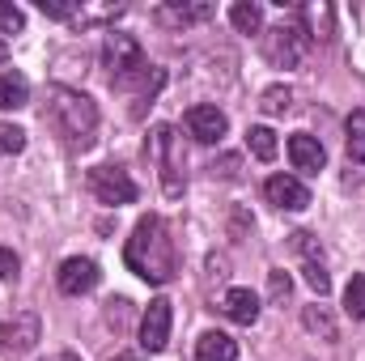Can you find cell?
I'll return each mask as SVG.
<instances>
[{
	"mask_svg": "<svg viewBox=\"0 0 365 361\" xmlns=\"http://www.w3.org/2000/svg\"><path fill=\"white\" fill-rule=\"evenodd\" d=\"M110 361H136V357H110Z\"/></svg>",
	"mask_w": 365,
	"mask_h": 361,
	"instance_id": "cell-33",
	"label": "cell"
},
{
	"mask_svg": "<svg viewBox=\"0 0 365 361\" xmlns=\"http://www.w3.org/2000/svg\"><path fill=\"white\" fill-rule=\"evenodd\" d=\"M344 136H349V162L365 166V111H353V115H349Z\"/></svg>",
	"mask_w": 365,
	"mask_h": 361,
	"instance_id": "cell-18",
	"label": "cell"
},
{
	"mask_svg": "<svg viewBox=\"0 0 365 361\" xmlns=\"http://www.w3.org/2000/svg\"><path fill=\"white\" fill-rule=\"evenodd\" d=\"M230 21L238 26V34H259V30H264V9H259L255 0H238V4L230 9Z\"/></svg>",
	"mask_w": 365,
	"mask_h": 361,
	"instance_id": "cell-16",
	"label": "cell"
},
{
	"mask_svg": "<svg viewBox=\"0 0 365 361\" xmlns=\"http://www.w3.org/2000/svg\"><path fill=\"white\" fill-rule=\"evenodd\" d=\"M182 123H187V132H191L200 145H221V136L230 132V119H225V111H217V106H208V102L191 106Z\"/></svg>",
	"mask_w": 365,
	"mask_h": 361,
	"instance_id": "cell-8",
	"label": "cell"
},
{
	"mask_svg": "<svg viewBox=\"0 0 365 361\" xmlns=\"http://www.w3.org/2000/svg\"><path fill=\"white\" fill-rule=\"evenodd\" d=\"M293 247L302 251V260H306V264H323V247H319V238H314V234L297 230V234H293Z\"/></svg>",
	"mask_w": 365,
	"mask_h": 361,
	"instance_id": "cell-26",
	"label": "cell"
},
{
	"mask_svg": "<svg viewBox=\"0 0 365 361\" xmlns=\"http://www.w3.org/2000/svg\"><path fill=\"white\" fill-rule=\"evenodd\" d=\"M123 264L136 272L140 280H149V285H166L175 276V268H179L175 238H170V225L158 213L136 221V230H132V238L123 247Z\"/></svg>",
	"mask_w": 365,
	"mask_h": 361,
	"instance_id": "cell-1",
	"label": "cell"
},
{
	"mask_svg": "<svg viewBox=\"0 0 365 361\" xmlns=\"http://www.w3.org/2000/svg\"><path fill=\"white\" fill-rule=\"evenodd\" d=\"M47 123L60 132V141L68 149H90L93 132H98V106H93L90 93L51 86L47 90Z\"/></svg>",
	"mask_w": 365,
	"mask_h": 361,
	"instance_id": "cell-2",
	"label": "cell"
},
{
	"mask_svg": "<svg viewBox=\"0 0 365 361\" xmlns=\"http://www.w3.org/2000/svg\"><path fill=\"white\" fill-rule=\"evenodd\" d=\"M77 0H38V13L43 17H56V21H73L77 17Z\"/></svg>",
	"mask_w": 365,
	"mask_h": 361,
	"instance_id": "cell-25",
	"label": "cell"
},
{
	"mask_svg": "<svg viewBox=\"0 0 365 361\" xmlns=\"http://www.w3.org/2000/svg\"><path fill=\"white\" fill-rule=\"evenodd\" d=\"M344 310L353 319H365V272H357L349 285H344Z\"/></svg>",
	"mask_w": 365,
	"mask_h": 361,
	"instance_id": "cell-22",
	"label": "cell"
},
{
	"mask_svg": "<svg viewBox=\"0 0 365 361\" xmlns=\"http://www.w3.org/2000/svg\"><path fill=\"white\" fill-rule=\"evenodd\" d=\"M212 13H217V4H208V0H170V4H158V9H153V17H158L162 26H170V30L200 26V21H208Z\"/></svg>",
	"mask_w": 365,
	"mask_h": 361,
	"instance_id": "cell-9",
	"label": "cell"
},
{
	"mask_svg": "<svg viewBox=\"0 0 365 361\" xmlns=\"http://www.w3.org/2000/svg\"><path fill=\"white\" fill-rule=\"evenodd\" d=\"M289 102H293V90L289 86H268V90L259 93V111L264 115H284Z\"/></svg>",
	"mask_w": 365,
	"mask_h": 361,
	"instance_id": "cell-21",
	"label": "cell"
},
{
	"mask_svg": "<svg viewBox=\"0 0 365 361\" xmlns=\"http://www.w3.org/2000/svg\"><path fill=\"white\" fill-rule=\"evenodd\" d=\"M60 361H81L77 353H60Z\"/></svg>",
	"mask_w": 365,
	"mask_h": 361,
	"instance_id": "cell-31",
	"label": "cell"
},
{
	"mask_svg": "<svg viewBox=\"0 0 365 361\" xmlns=\"http://www.w3.org/2000/svg\"><path fill=\"white\" fill-rule=\"evenodd\" d=\"M170 323H175L170 302H166V298H153L149 310L140 315V345H145L149 353H162V349L170 345Z\"/></svg>",
	"mask_w": 365,
	"mask_h": 361,
	"instance_id": "cell-7",
	"label": "cell"
},
{
	"mask_svg": "<svg viewBox=\"0 0 365 361\" xmlns=\"http://www.w3.org/2000/svg\"><path fill=\"white\" fill-rule=\"evenodd\" d=\"M38 340H43V323H38L34 310H21V315H13L9 323H0V353H4V357H9V353H30Z\"/></svg>",
	"mask_w": 365,
	"mask_h": 361,
	"instance_id": "cell-6",
	"label": "cell"
},
{
	"mask_svg": "<svg viewBox=\"0 0 365 361\" xmlns=\"http://www.w3.org/2000/svg\"><path fill=\"white\" fill-rule=\"evenodd\" d=\"M221 310H225L238 327H251V323L259 319V298H255L251 289H242V285H238V289H230V293H225Z\"/></svg>",
	"mask_w": 365,
	"mask_h": 361,
	"instance_id": "cell-13",
	"label": "cell"
},
{
	"mask_svg": "<svg viewBox=\"0 0 365 361\" xmlns=\"http://www.w3.org/2000/svg\"><path fill=\"white\" fill-rule=\"evenodd\" d=\"M4 60H9V47H4V43H0V64H4Z\"/></svg>",
	"mask_w": 365,
	"mask_h": 361,
	"instance_id": "cell-32",
	"label": "cell"
},
{
	"mask_svg": "<svg viewBox=\"0 0 365 361\" xmlns=\"http://www.w3.org/2000/svg\"><path fill=\"white\" fill-rule=\"evenodd\" d=\"M289 158H293V171L302 175H319L327 166V149L319 145V136H306V132L289 136Z\"/></svg>",
	"mask_w": 365,
	"mask_h": 361,
	"instance_id": "cell-12",
	"label": "cell"
},
{
	"mask_svg": "<svg viewBox=\"0 0 365 361\" xmlns=\"http://www.w3.org/2000/svg\"><path fill=\"white\" fill-rule=\"evenodd\" d=\"M247 149H251L259 162H272L276 158V132L272 128H251V132H247Z\"/></svg>",
	"mask_w": 365,
	"mask_h": 361,
	"instance_id": "cell-20",
	"label": "cell"
},
{
	"mask_svg": "<svg viewBox=\"0 0 365 361\" xmlns=\"http://www.w3.org/2000/svg\"><path fill=\"white\" fill-rule=\"evenodd\" d=\"M110 310H106V323H115V327H123V319H128V298H115V302H106Z\"/></svg>",
	"mask_w": 365,
	"mask_h": 361,
	"instance_id": "cell-29",
	"label": "cell"
},
{
	"mask_svg": "<svg viewBox=\"0 0 365 361\" xmlns=\"http://www.w3.org/2000/svg\"><path fill=\"white\" fill-rule=\"evenodd\" d=\"M306 285L323 298V293L331 289V276H327V268H323V264H306Z\"/></svg>",
	"mask_w": 365,
	"mask_h": 361,
	"instance_id": "cell-28",
	"label": "cell"
},
{
	"mask_svg": "<svg viewBox=\"0 0 365 361\" xmlns=\"http://www.w3.org/2000/svg\"><path fill=\"white\" fill-rule=\"evenodd\" d=\"M123 9H128V4H81L73 21H77V26H98V21H115V17H119Z\"/></svg>",
	"mask_w": 365,
	"mask_h": 361,
	"instance_id": "cell-19",
	"label": "cell"
},
{
	"mask_svg": "<svg viewBox=\"0 0 365 361\" xmlns=\"http://www.w3.org/2000/svg\"><path fill=\"white\" fill-rule=\"evenodd\" d=\"M26 30V13L13 0H0V34H21Z\"/></svg>",
	"mask_w": 365,
	"mask_h": 361,
	"instance_id": "cell-23",
	"label": "cell"
},
{
	"mask_svg": "<svg viewBox=\"0 0 365 361\" xmlns=\"http://www.w3.org/2000/svg\"><path fill=\"white\" fill-rule=\"evenodd\" d=\"M26 149V132L17 123H0V158H13Z\"/></svg>",
	"mask_w": 365,
	"mask_h": 361,
	"instance_id": "cell-24",
	"label": "cell"
},
{
	"mask_svg": "<svg viewBox=\"0 0 365 361\" xmlns=\"http://www.w3.org/2000/svg\"><path fill=\"white\" fill-rule=\"evenodd\" d=\"M310 39L314 34L302 21H280V26H272L264 34V56L272 60L276 68H297L306 60V51H310Z\"/></svg>",
	"mask_w": 365,
	"mask_h": 361,
	"instance_id": "cell-3",
	"label": "cell"
},
{
	"mask_svg": "<svg viewBox=\"0 0 365 361\" xmlns=\"http://www.w3.org/2000/svg\"><path fill=\"white\" fill-rule=\"evenodd\" d=\"M302 323H306V332H314V336H323V340H336V336H340L327 306H306V310H302Z\"/></svg>",
	"mask_w": 365,
	"mask_h": 361,
	"instance_id": "cell-17",
	"label": "cell"
},
{
	"mask_svg": "<svg viewBox=\"0 0 365 361\" xmlns=\"http://www.w3.org/2000/svg\"><path fill=\"white\" fill-rule=\"evenodd\" d=\"M90 191L102 200V204H132L136 195H140V187H136V179L123 171V166H93L90 171Z\"/></svg>",
	"mask_w": 365,
	"mask_h": 361,
	"instance_id": "cell-5",
	"label": "cell"
},
{
	"mask_svg": "<svg viewBox=\"0 0 365 361\" xmlns=\"http://www.w3.org/2000/svg\"><path fill=\"white\" fill-rule=\"evenodd\" d=\"M30 102V86L17 73H0V111H17Z\"/></svg>",
	"mask_w": 365,
	"mask_h": 361,
	"instance_id": "cell-15",
	"label": "cell"
},
{
	"mask_svg": "<svg viewBox=\"0 0 365 361\" xmlns=\"http://www.w3.org/2000/svg\"><path fill=\"white\" fill-rule=\"evenodd\" d=\"M149 158L162 166V191L166 195H182V149L170 123H158L149 132Z\"/></svg>",
	"mask_w": 365,
	"mask_h": 361,
	"instance_id": "cell-4",
	"label": "cell"
},
{
	"mask_svg": "<svg viewBox=\"0 0 365 361\" xmlns=\"http://www.w3.org/2000/svg\"><path fill=\"white\" fill-rule=\"evenodd\" d=\"M195 361H238V345L225 332H204L195 340Z\"/></svg>",
	"mask_w": 365,
	"mask_h": 361,
	"instance_id": "cell-14",
	"label": "cell"
},
{
	"mask_svg": "<svg viewBox=\"0 0 365 361\" xmlns=\"http://www.w3.org/2000/svg\"><path fill=\"white\" fill-rule=\"evenodd\" d=\"M264 195H268V204L284 208V213L310 208V187L302 179H293V175H272V179L264 183Z\"/></svg>",
	"mask_w": 365,
	"mask_h": 361,
	"instance_id": "cell-10",
	"label": "cell"
},
{
	"mask_svg": "<svg viewBox=\"0 0 365 361\" xmlns=\"http://www.w3.org/2000/svg\"><path fill=\"white\" fill-rule=\"evenodd\" d=\"M268 293H272V302H284V298L293 293V280H289V272H284V268L268 272Z\"/></svg>",
	"mask_w": 365,
	"mask_h": 361,
	"instance_id": "cell-27",
	"label": "cell"
},
{
	"mask_svg": "<svg viewBox=\"0 0 365 361\" xmlns=\"http://www.w3.org/2000/svg\"><path fill=\"white\" fill-rule=\"evenodd\" d=\"M98 276H102V272H98V264H93V260H86V255L64 260V264H60V272H56L60 289H64V293H73V298H77V293H90L93 285H98Z\"/></svg>",
	"mask_w": 365,
	"mask_h": 361,
	"instance_id": "cell-11",
	"label": "cell"
},
{
	"mask_svg": "<svg viewBox=\"0 0 365 361\" xmlns=\"http://www.w3.org/2000/svg\"><path fill=\"white\" fill-rule=\"evenodd\" d=\"M4 276H17V255L9 251V247H0V280Z\"/></svg>",
	"mask_w": 365,
	"mask_h": 361,
	"instance_id": "cell-30",
	"label": "cell"
}]
</instances>
